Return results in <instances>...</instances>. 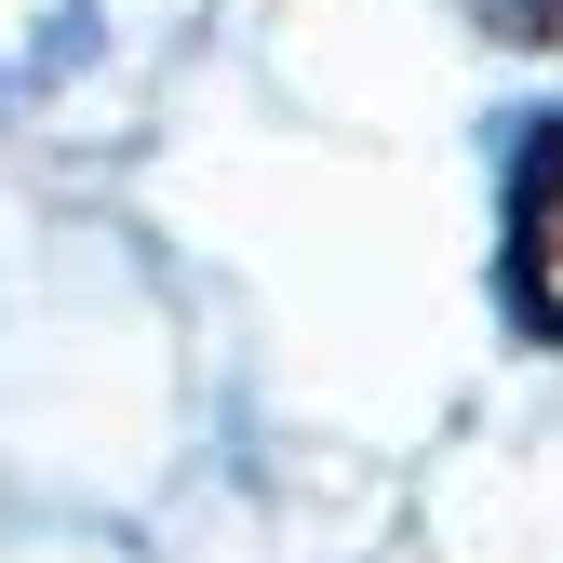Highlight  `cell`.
<instances>
[{"mask_svg": "<svg viewBox=\"0 0 563 563\" xmlns=\"http://www.w3.org/2000/svg\"><path fill=\"white\" fill-rule=\"evenodd\" d=\"M510 309L563 349V121L523 134V175H510Z\"/></svg>", "mask_w": 563, "mask_h": 563, "instance_id": "cell-1", "label": "cell"}, {"mask_svg": "<svg viewBox=\"0 0 563 563\" xmlns=\"http://www.w3.org/2000/svg\"><path fill=\"white\" fill-rule=\"evenodd\" d=\"M483 27L523 41V54H563V0H483Z\"/></svg>", "mask_w": 563, "mask_h": 563, "instance_id": "cell-2", "label": "cell"}]
</instances>
